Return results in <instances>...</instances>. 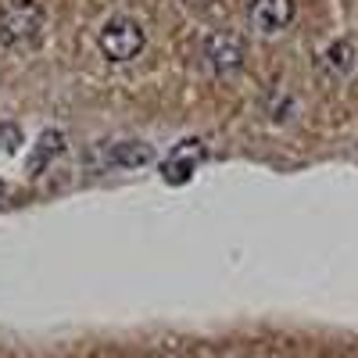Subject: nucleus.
I'll list each match as a JSON object with an SVG mask.
<instances>
[{"label": "nucleus", "mask_w": 358, "mask_h": 358, "mask_svg": "<svg viewBox=\"0 0 358 358\" xmlns=\"http://www.w3.org/2000/svg\"><path fill=\"white\" fill-rule=\"evenodd\" d=\"M43 4L40 0H8L0 8V43L25 47L43 33Z\"/></svg>", "instance_id": "obj_1"}, {"label": "nucleus", "mask_w": 358, "mask_h": 358, "mask_svg": "<svg viewBox=\"0 0 358 358\" xmlns=\"http://www.w3.org/2000/svg\"><path fill=\"white\" fill-rule=\"evenodd\" d=\"M97 43H101V54L108 57V62H133L147 43V33H143V25L136 18L115 15V18H108L101 25Z\"/></svg>", "instance_id": "obj_2"}, {"label": "nucleus", "mask_w": 358, "mask_h": 358, "mask_svg": "<svg viewBox=\"0 0 358 358\" xmlns=\"http://www.w3.org/2000/svg\"><path fill=\"white\" fill-rule=\"evenodd\" d=\"M204 158H208L204 140H197V136L179 140L172 151L165 155V162H162V179L172 183V187H183L187 179H194V172L204 165Z\"/></svg>", "instance_id": "obj_3"}, {"label": "nucleus", "mask_w": 358, "mask_h": 358, "mask_svg": "<svg viewBox=\"0 0 358 358\" xmlns=\"http://www.w3.org/2000/svg\"><path fill=\"white\" fill-rule=\"evenodd\" d=\"M204 62L215 76H233L244 69V40L229 33V29H215L204 40Z\"/></svg>", "instance_id": "obj_4"}, {"label": "nucleus", "mask_w": 358, "mask_h": 358, "mask_svg": "<svg viewBox=\"0 0 358 358\" xmlns=\"http://www.w3.org/2000/svg\"><path fill=\"white\" fill-rule=\"evenodd\" d=\"M97 169H140L155 162V147L143 140H118V143H101L90 155Z\"/></svg>", "instance_id": "obj_5"}, {"label": "nucleus", "mask_w": 358, "mask_h": 358, "mask_svg": "<svg viewBox=\"0 0 358 358\" xmlns=\"http://www.w3.org/2000/svg\"><path fill=\"white\" fill-rule=\"evenodd\" d=\"M294 15H297L294 0H251V8H248V18L262 36L283 33V29L294 22Z\"/></svg>", "instance_id": "obj_6"}, {"label": "nucleus", "mask_w": 358, "mask_h": 358, "mask_svg": "<svg viewBox=\"0 0 358 358\" xmlns=\"http://www.w3.org/2000/svg\"><path fill=\"white\" fill-rule=\"evenodd\" d=\"M62 151H65V133H62V129H43L40 140H36V147H33V155H29V162H25L29 172L40 176Z\"/></svg>", "instance_id": "obj_7"}, {"label": "nucleus", "mask_w": 358, "mask_h": 358, "mask_svg": "<svg viewBox=\"0 0 358 358\" xmlns=\"http://www.w3.org/2000/svg\"><path fill=\"white\" fill-rule=\"evenodd\" d=\"M322 69L330 72L334 79H344L355 69V43L351 40H337L322 50Z\"/></svg>", "instance_id": "obj_8"}, {"label": "nucleus", "mask_w": 358, "mask_h": 358, "mask_svg": "<svg viewBox=\"0 0 358 358\" xmlns=\"http://www.w3.org/2000/svg\"><path fill=\"white\" fill-rule=\"evenodd\" d=\"M18 143H22L18 126H11V122H0V151H4V155H15V151H18Z\"/></svg>", "instance_id": "obj_9"}, {"label": "nucleus", "mask_w": 358, "mask_h": 358, "mask_svg": "<svg viewBox=\"0 0 358 358\" xmlns=\"http://www.w3.org/2000/svg\"><path fill=\"white\" fill-rule=\"evenodd\" d=\"M0 194H4V183H0Z\"/></svg>", "instance_id": "obj_10"}]
</instances>
